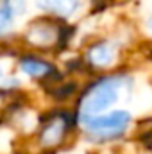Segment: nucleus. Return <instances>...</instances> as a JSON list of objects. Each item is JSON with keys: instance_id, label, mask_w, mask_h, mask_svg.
Returning <instances> with one entry per match:
<instances>
[{"instance_id": "nucleus-1", "label": "nucleus", "mask_w": 152, "mask_h": 154, "mask_svg": "<svg viewBox=\"0 0 152 154\" xmlns=\"http://www.w3.org/2000/svg\"><path fill=\"white\" fill-rule=\"evenodd\" d=\"M136 88V79L131 70L116 68L111 72L95 74L86 84H82L75 99V109L79 124L90 116L106 113L118 108L122 99H131Z\"/></svg>"}, {"instance_id": "nucleus-2", "label": "nucleus", "mask_w": 152, "mask_h": 154, "mask_svg": "<svg viewBox=\"0 0 152 154\" xmlns=\"http://www.w3.org/2000/svg\"><path fill=\"white\" fill-rule=\"evenodd\" d=\"M136 116L127 108H113L81 122L84 138L93 145H114L125 142L134 131Z\"/></svg>"}, {"instance_id": "nucleus-3", "label": "nucleus", "mask_w": 152, "mask_h": 154, "mask_svg": "<svg viewBox=\"0 0 152 154\" xmlns=\"http://www.w3.org/2000/svg\"><path fill=\"white\" fill-rule=\"evenodd\" d=\"M77 129H81V124L75 109H54L41 118L38 142L45 149H56Z\"/></svg>"}, {"instance_id": "nucleus-4", "label": "nucleus", "mask_w": 152, "mask_h": 154, "mask_svg": "<svg viewBox=\"0 0 152 154\" xmlns=\"http://www.w3.org/2000/svg\"><path fill=\"white\" fill-rule=\"evenodd\" d=\"M88 72L104 74L120 68V45L111 39H99L91 43L82 56Z\"/></svg>"}, {"instance_id": "nucleus-5", "label": "nucleus", "mask_w": 152, "mask_h": 154, "mask_svg": "<svg viewBox=\"0 0 152 154\" xmlns=\"http://www.w3.org/2000/svg\"><path fill=\"white\" fill-rule=\"evenodd\" d=\"M20 68L23 74H27L29 77H32L36 81H41L45 86H50V84L63 79V74L52 63L41 59L38 56H32V54L20 57Z\"/></svg>"}, {"instance_id": "nucleus-6", "label": "nucleus", "mask_w": 152, "mask_h": 154, "mask_svg": "<svg viewBox=\"0 0 152 154\" xmlns=\"http://www.w3.org/2000/svg\"><path fill=\"white\" fill-rule=\"evenodd\" d=\"M131 136L141 151L152 154V115L138 118Z\"/></svg>"}, {"instance_id": "nucleus-7", "label": "nucleus", "mask_w": 152, "mask_h": 154, "mask_svg": "<svg viewBox=\"0 0 152 154\" xmlns=\"http://www.w3.org/2000/svg\"><path fill=\"white\" fill-rule=\"evenodd\" d=\"M81 84L77 81H57L54 84H50L48 88V95L57 100V102H65V100H70V99H77L79 91H81Z\"/></svg>"}, {"instance_id": "nucleus-8", "label": "nucleus", "mask_w": 152, "mask_h": 154, "mask_svg": "<svg viewBox=\"0 0 152 154\" xmlns=\"http://www.w3.org/2000/svg\"><path fill=\"white\" fill-rule=\"evenodd\" d=\"M41 9L48 11V13H54V14H59V16H70L74 14L79 5L77 0H36Z\"/></svg>"}, {"instance_id": "nucleus-9", "label": "nucleus", "mask_w": 152, "mask_h": 154, "mask_svg": "<svg viewBox=\"0 0 152 154\" xmlns=\"http://www.w3.org/2000/svg\"><path fill=\"white\" fill-rule=\"evenodd\" d=\"M13 16H14V9L13 5L7 2V4H2L0 5V32L7 31L13 23Z\"/></svg>"}, {"instance_id": "nucleus-10", "label": "nucleus", "mask_w": 152, "mask_h": 154, "mask_svg": "<svg viewBox=\"0 0 152 154\" xmlns=\"http://www.w3.org/2000/svg\"><path fill=\"white\" fill-rule=\"evenodd\" d=\"M145 27H147V32L150 34V38H152V13L149 14V18H147V22H145Z\"/></svg>"}, {"instance_id": "nucleus-11", "label": "nucleus", "mask_w": 152, "mask_h": 154, "mask_svg": "<svg viewBox=\"0 0 152 154\" xmlns=\"http://www.w3.org/2000/svg\"><path fill=\"white\" fill-rule=\"evenodd\" d=\"M0 77H2V70H0Z\"/></svg>"}]
</instances>
